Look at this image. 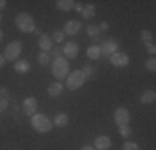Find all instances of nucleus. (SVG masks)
Here are the masks:
<instances>
[{
  "label": "nucleus",
  "instance_id": "4be33fe9",
  "mask_svg": "<svg viewBox=\"0 0 156 150\" xmlns=\"http://www.w3.org/2000/svg\"><path fill=\"white\" fill-rule=\"evenodd\" d=\"M81 72H83V75H85V80H93L95 78V69L91 65H85Z\"/></svg>",
  "mask_w": 156,
  "mask_h": 150
},
{
  "label": "nucleus",
  "instance_id": "9d476101",
  "mask_svg": "<svg viewBox=\"0 0 156 150\" xmlns=\"http://www.w3.org/2000/svg\"><path fill=\"white\" fill-rule=\"evenodd\" d=\"M65 58H76L78 57V52H80V47H78L76 42H66L65 47L62 48Z\"/></svg>",
  "mask_w": 156,
  "mask_h": 150
},
{
  "label": "nucleus",
  "instance_id": "f257e3e1",
  "mask_svg": "<svg viewBox=\"0 0 156 150\" xmlns=\"http://www.w3.org/2000/svg\"><path fill=\"white\" fill-rule=\"evenodd\" d=\"M15 27L23 33H33L37 28V24H35V20H33V17L30 13L20 12V13H17V17H15Z\"/></svg>",
  "mask_w": 156,
  "mask_h": 150
},
{
  "label": "nucleus",
  "instance_id": "39448f33",
  "mask_svg": "<svg viewBox=\"0 0 156 150\" xmlns=\"http://www.w3.org/2000/svg\"><path fill=\"white\" fill-rule=\"evenodd\" d=\"M85 75L81 70H73V72L68 73V77H66V88L70 90H78L81 87V85L85 84Z\"/></svg>",
  "mask_w": 156,
  "mask_h": 150
},
{
  "label": "nucleus",
  "instance_id": "7ed1b4c3",
  "mask_svg": "<svg viewBox=\"0 0 156 150\" xmlns=\"http://www.w3.org/2000/svg\"><path fill=\"white\" fill-rule=\"evenodd\" d=\"M51 73H53V77L58 78V80H62V78L68 77V73H70L68 60H66L65 57L55 58V60H53V65H51Z\"/></svg>",
  "mask_w": 156,
  "mask_h": 150
},
{
  "label": "nucleus",
  "instance_id": "b1692460",
  "mask_svg": "<svg viewBox=\"0 0 156 150\" xmlns=\"http://www.w3.org/2000/svg\"><path fill=\"white\" fill-rule=\"evenodd\" d=\"M38 63L40 65H47V63H50V54H48V52H40L38 54Z\"/></svg>",
  "mask_w": 156,
  "mask_h": 150
},
{
  "label": "nucleus",
  "instance_id": "1a4fd4ad",
  "mask_svg": "<svg viewBox=\"0 0 156 150\" xmlns=\"http://www.w3.org/2000/svg\"><path fill=\"white\" fill-rule=\"evenodd\" d=\"M22 110H23L25 115H32L37 114V110H38V100L33 99V97H27V99L23 100V105H22Z\"/></svg>",
  "mask_w": 156,
  "mask_h": 150
},
{
  "label": "nucleus",
  "instance_id": "a211bd4d",
  "mask_svg": "<svg viewBox=\"0 0 156 150\" xmlns=\"http://www.w3.org/2000/svg\"><path fill=\"white\" fill-rule=\"evenodd\" d=\"M68 122H70V118H68V115H66V114H58V115H55V118H53V125L58 127V129L65 127Z\"/></svg>",
  "mask_w": 156,
  "mask_h": 150
},
{
  "label": "nucleus",
  "instance_id": "7c9ffc66",
  "mask_svg": "<svg viewBox=\"0 0 156 150\" xmlns=\"http://www.w3.org/2000/svg\"><path fill=\"white\" fill-rule=\"evenodd\" d=\"M0 97H5L7 99V97H9V88H5V87L0 88Z\"/></svg>",
  "mask_w": 156,
  "mask_h": 150
},
{
  "label": "nucleus",
  "instance_id": "72a5a7b5",
  "mask_svg": "<svg viewBox=\"0 0 156 150\" xmlns=\"http://www.w3.org/2000/svg\"><path fill=\"white\" fill-rule=\"evenodd\" d=\"M148 52H150L151 55H154V54H156V47H154L153 43H150V45H148Z\"/></svg>",
  "mask_w": 156,
  "mask_h": 150
},
{
  "label": "nucleus",
  "instance_id": "cd10ccee",
  "mask_svg": "<svg viewBox=\"0 0 156 150\" xmlns=\"http://www.w3.org/2000/svg\"><path fill=\"white\" fill-rule=\"evenodd\" d=\"M51 40L57 42V43H62L63 40H65V33H63V32H55L53 37H51Z\"/></svg>",
  "mask_w": 156,
  "mask_h": 150
},
{
  "label": "nucleus",
  "instance_id": "dca6fc26",
  "mask_svg": "<svg viewBox=\"0 0 156 150\" xmlns=\"http://www.w3.org/2000/svg\"><path fill=\"white\" fill-rule=\"evenodd\" d=\"M141 103H143V105H148V103H153L154 102V100H156V92H154V90H144V92L143 93H141Z\"/></svg>",
  "mask_w": 156,
  "mask_h": 150
},
{
  "label": "nucleus",
  "instance_id": "c756f323",
  "mask_svg": "<svg viewBox=\"0 0 156 150\" xmlns=\"http://www.w3.org/2000/svg\"><path fill=\"white\" fill-rule=\"evenodd\" d=\"M7 107H9V99L0 97V114H2L3 110H7Z\"/></svg>",
  "mask_w": 156,
  "mask_h": 150
},
{
  "label": "nucleus",
  "instance_id": "5701e85b",
  "mask_svg": "<svg viewBox=\"0 0 156 150\" xmlns=\"http://www.w3.org/2000/svg\"><path fill=\"white\" fill-rule=\"evenodd\" d=\"M118 129H120V135L123 138H128V137L133 135V129L129 125H123V127H118Z\"/></svg>",
  "mask_w": 156,
  "mask_h": 150
},
{
  "label": "nucleus",
  "instance_id": "f8f14e48",
  "mask_svg": "<svg viewBox=\"0 0 156 150\" xmlns=\"http://www.w3.org/2000/svg\"><path fill=\"white\" fill-rule=\"evenodd\" d=\"M80 30H81V24L78 20H68L63 25V33L65 35H76Z\"/></svg>",
  "mask_w": 156,
  "mask_h": 150
},
{
  "label": "nucleus",
  "instance_id": "c85d7f7f",
  "mask_svg": "<svg viewBox=\"0 0 156 150\" xmlns=\"http://www.w3.org/2000/svg\"><path fill=\"white\" fill-rule=\"evenodd\" d=\"M62 54H63V52H62V48L53 47V48L50 50V58H51V57H53V60H55V58H60V57H62Z\"/></svg>",
  "mask_w": 156,
  "mask_h": 150
},
{
  "label": "nucleus",
  "instance_id": "58836bf2",
  "mask_svg": "<svg viewBox=\"0 0 156 150\" xmlns=\"http://www.w3.org/2000/svg\"><path fill=\"white\" fill-rule=\"evenodd\" d=\"M2 18H3V17H2V13H0V22H2Z\"/></svg>",
  "mask_w": 156,
  "mask_h": 150
},
{
  "label": "nucleus",
  "instance_id": "9b49d317",
  "mask_svg": "<svg viewBox=\"0 0 156 150\" xmlns=\"http://www.w3.org/2000/svg\"><path fill=\"white\" fill-rule=\"evenodd\" d=\"M110 147H111V138L108 135H100V137L95 138L93 144L95 150H110Z\"/></svg>",
  "mask_w": 156,
  "mask_h": 150
},
{
  "label": "nucleus",
  "instance_id": "6ab92c4d",
  "mask_svg": "<svg viewBox=\"0 0 156 150\" xmlns=\"http://www.w3.org/2000/svg\"><path fill=\"white\" fill-rule=\"evenodd\" d=\"M87 57H88V58H91V60H98L100 57H101L98 45H91V47H88V48H87Z\"/></svg>",
  "mask_w": 156,
  "mask_h": 150
},
{
  "label": "nucleus",
  "instance_id": "2f4dec72",
  "mask_svg": "<svg viewBox=\"0 0 156 150\" xmlns=\"http://www.w3.org/2000/svg\"><path fill=\"white\" fill-rule=\"evenodd\" d=\"M98 28H100V30H108V28H110L108 22H101V24L98 25Z\"/></svg>",
  "mask_w": 156,
  "mask_h": 150
},
{
  "label": "nucleus",
  "instance_id": "f3484780",
  "mask_svg": "<svg viewBox=\"0 0 156 150\" xmlns=\"http://www.w3.org/2000/svg\"><path fill=\"white\" fill-rule=\"evenodd\" d=\"M73 5H75L73 0H58V2H55V7H57L60 12H68V10L73 9Z\"/></svg>",
  "mask_w": 156,
  "mask_h": 150
},
{
  "label": "nucleus",
  "instance_id": "ddd939ff",
  "mask_svg": "<svg viewBox=\"0 0 156 150\" xmlns=\"http://www.w3.org/2000/svg\"><path fill=\"white\" fill-rule=\"evenodd\" d=\"M38 47L42 52H50L53 48V40H51V35L48 33H42L38 37Z\"/></svg>",
  "mask_w": 156,
  "mask_h": 150
},
{
  "label": "nucleus",
  "instance_id": "20e7f679",
  "mask_svg": "<svg viewBox=\"0 0 156 150\" xmlns=\"http://www.w3.org/2000/svg\"><path fill=\"white\" fill-rule=\"evenodd\" d=\"M20 54H22V42L20 40H12L10 43H7L5 50H3V57H5L7 62H17Z\"/></svg>",
  "mask_w": 156,
  "mask_h": 150
},
{
  "label": "nucleus",
  "instance_id": "f03ea898",
  "mask_svg": "<svg viewBox=\"0 0 156 150\" xmlns=\"http://www.w3.org/2000/svg\"><path fill=\"white\" fill-rule=\"evenodd\" d=\"M30 123H32L33 130H37V132H40V133H48L53 129V122H51L45 114H33Z\"/></svg>",
  "mask_w": 156,
  "mask_h": 150
},
{
  "label": "nucleus",
  "instance_id": "423d86ee",
  "mask_svg": "<svg viewBox=\"0 0 156 150\" xmlns=\"http://www.w3.org/2000/svg\"><path fill=\"white\" fill-rule=\"evenodd\" d=\"M100 47V54L103 55V57H111V55L115 54V52H118V47H120V42L115 39H105L101 42V45H98Z\"/></svg>",
  "mask_w": 156,
  "mask_h": 150
},
{
  "label": "nucleus",
  "instance_id": "a878e982",
  "mask_svg": "<svg viewBox=\"0 0 156 150\" xmlns=\"http://www.w3.org/2000/svg\"><path fill=\"white\" fill-rule=\"evenodd\" d=\"M87 33H88L90 37H98V35H100L98 25H88V27H87Z\"/></svg>",
  "mask_w": 156,
  "mask_h": 150
},
{
  "label": "nucleus",
  "instance_id": "aec40b11",
  "mask_svg": "<svg viewBox=\"0 0 156 150\" xmlns=\"http://www.w3.org/2000/svg\"><path fill=\"white\" fill-rule=\"evenodd\" d=\"M81 13H83V17H85V18H91V17H95V13H96L95 5H93V3L83 5V10H81Z\"/></svg>",
  "mask_w": 156,
  "mask_h": 150
},
{
  "label": "nucleus",
  "instance_id": "f704fd0d",
  "mask_svg": "<svg viewBox=\"0 0 156 150\" xmlns=\"http://www.w3.org/2000/svg\"><path fill=\"white\" fill-rule=\"evenodd\" d=\"M5 62H7V60H5V57H3V54H0V69L5 65Z\"/></svg>",
  "mask_w": 156,
  "mask_h": 150
},
{
  "label": "nucleus",
  "instance_id": "0eeeda50",
  "mask_svg": "<svg viewBox=\"0 0 156 150\" xmlns=\"http://www.w3.org/2000/svg\"><path fill=\"white\" fill-rule=\"evenodd\" d=\"M110 62H111V65L118 67V69H123V67H128L129 57L125 54V52H115V54L110 57Z\"/></svg>",
  "mask_w": 156,
  "mask_h": 150
},
{
  "label": "nucleus",
  "instance_id": "412c9836",
  "mask_svg": "<svg viewBox=\"0 0 156 150\" xmlns=\"http://www.w3.org/2000/svg\"><path fill=\"white\" fill-rule=\"evenodd\" d=\"M141 42L146 47L150 43H153V33H151V30H141Z\"/></svg>",
  "mask_w": 156,
  "mask_h": 150
},
{
  "label": "nucleus",
  "instance_id": "4c0bfd02",
  "mask_svg": "<svg viewBox=\"0 0 156 150\" xmlns=\"http://www.w3.org/2000/svg\"><path fill=\"white\" fill-rule=\"evenodd\" d=\"M2 40H3V32L0 30V42H2Z\"/></svg>",
  "mask_w": 156,
  "mask_h": 150
},
{
  "label": "nucleus",
  "instance_id": "393cba45",
  "mask_svg": "<svg viewBox=\"0 0 156 150\" xmlns=\"http://www.w3.org/2000/svg\"><path fill=\"white\" fill-rule=\"evenodd\" d=\"M144 67H146L148 72H156V58H154V57H151L150 60H146Z\"/></svg>",
  "mask_w": 156,
  "mask_h": 150
},
{
  "label": "nucleus",
  "instance_id": "6e6552de",
  "mask_svg": "<svg viewBox=\"0 0 156 150\" xmlns=\"http://www.w3.org/2000/svg\"><path fill=\"white\" fill-rule=\"evenodd\" d=\"M129 112L126 110L125 107H118L116 110H115V123H116L118 127H123V125H128L129 123Z\"/></svg>",
  "mask_w": 156,
  "mask_h": 150
},
{
  "label": "nucleus",
  "instance_id": "473e14b6",
  "mask_svg": "<svg viewBox=\"0 0 156 150\" xmlns=\"http://www.w3.org/2000/svg\"><path fill=\"white\" fill-rule=\"evenodd\" d=\"M73 9H75L76 12H81V10H83V5H81L80 2H75V5H73Z\"/></svg>",
  "mask_w": 156,
  "mask_h": 150
},
{
  "label": "nucleus",
  "instance_id": "bb28decb",
  "mask_svg": "<svg viewBox=\"0 0 156 150\" xmlns=\"http://www.w3.org/2000/svg\"><path fill=\"white\" fill-rule=\"evenodd\" d=\"M123 150H140V147H138V144H136V142L126 140L125 144H123Z\"/></svg>",
  "mask_w": 156,
  "mask_h": 150
},
{
  "label": "nucleus",
  "instance_id": "e433bc0d",
  "mask_svg": "<svg viewBox=\"0 0 156 150\" xmlns=\"http://www.w3.org/2000/svg\"><path fill=\"white\" fill-rule=\"evenodd\" d=\"M81 150H95L93 147H91V145H85V147L83 148H81Z\"/></svg>",
  "mask_w": 156,
  "mask_h": 150
},
{
  "label": "nucleus",
  "instance_id": "c9c22d12",
  "mask_svg": "<svg viewBox=\"0 0 156 150\" xmlns=\"http://www.w3.org/2000/svg\"><path fill=\"white\" fill-rule=\"evenodd\" d=\"M5 5H7V2H5V0H0V10H2V9H5Z\"/></svg>",
  "mask_w": 156,
  "mask_h": 150
},
{
  "label": "nucleus",
  "instance_id": "2eb2a0df",
  "mask_svg": "<svg viewBox=\"0 0 156 150\" xmlns=\"http://www.w3.org/2000/svg\"><path fill=\"white\" fill-rule=\"evenodd\" d=\"M48 95L50 97H60L63 93V84H60V82H53V84L48 85Z\"/></svg>",
  "mask_w": 156,
  "mask_h": 150
},
{
  "label": "nucleus",
  "instance_id": "4468645a",
  "mask_svg": "<svg viewBox=\"0 0 156 150\" xmlns=\"http://www.w3.org/2000/svg\"><path fill=\"white\" fill-rule=\"evenodd\" d=\"M13 70H15V72H18V73H27V72H30V62L18 58L17 62H13Z\"/></svg>",
  "mask_w": 156,
  "mask_h": 150
}]
</instances>
